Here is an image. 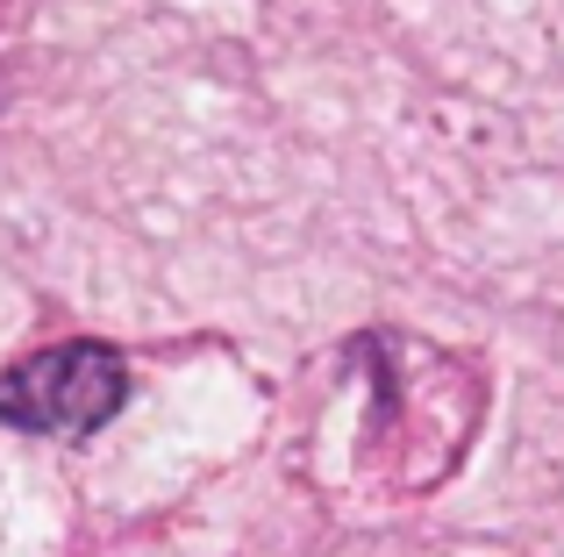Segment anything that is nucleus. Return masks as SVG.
Returning <instances> with one entry per match:
<instances>
[{"mask_svg":"<svg viewBox=\"0 0 564 557\" xmlns=\"http://www.w3.org/2000/svg\"><path fill=\"white\" fill-rule=\"evenodd\" d=\"M122 401H129V364L122 350L94 343V336L51 343L0 372V422L22 436H94Z\"/></svg>","mask_w":564,"mask_h":557,"instance_id":"obj_1","label":"nucleus"}]
</instances>
